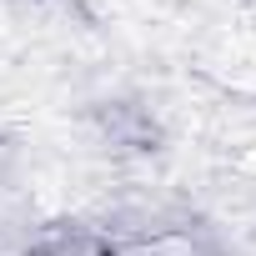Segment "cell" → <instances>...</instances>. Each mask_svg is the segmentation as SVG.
Returning a JSON list of instances; mask_svg holds the SVG:
<instances>
[{
    "label": "cell",
    "instance_id": "6da1fadb",
    "mask_svg": "<svg viewBox=\"0 0 256 256\" xmlns=\"http://www.w3.org/2000/svg\"><path fill=\"white\" fill-rule=\"evenodd\" d=\"M116 246L120 241L90 221H56L30 236L26 256H116Z\"/></svg>",
    "mask_w": 256,
    "mask_h": 256
},
{
    "label": "cell",
    "instance_id": "7a4b0ae2",
    "mask_svg": "<svg viewBox=\"0 0 256 256\" xmlns=\"http://www.w3.org/2000/svg\"><path fill=\"white\" fill-rule=\"evenodd\" d=\"M96 120H100V131H106L120 151H156V141H161L156 120H151L141 106H131V100H100Z\"/></svg>",
    "mask_w": 256,
    "mask_h": 256
}]
</instances>
